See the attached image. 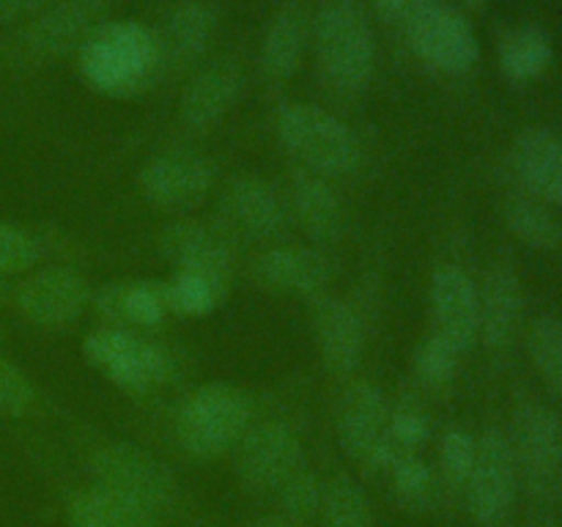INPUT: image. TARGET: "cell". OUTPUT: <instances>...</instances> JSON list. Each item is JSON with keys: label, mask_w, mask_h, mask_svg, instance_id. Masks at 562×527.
Here are the masks:
<instances>
[{"label": "cell", "mask_w": 562, "mask_h": 527, "mask_svg": "<svg viewBox=\"0 0 562 527\" xmlns=\"http://www.w3.org/2000/svg\"><path fill=\"white\" fill-rule=\"evenodd\" d=\"M165 69L162 44L140 22H104L80 47V75L108 97H130Z\"/></svg>", "instance_id": "cell-1"}, {"label": "cell", "mask_w": 562, "mask_h": 527, "mask_svg": "<svg viewBox=\"0 0 562 527\" xmlns=\"http://www.w3.org/2000/svg\"><path fill=\"white\" fill-rule=\"evenodd\" d=\"M322 75L335 91L360 93L376 66V38L357 0H324L313 20Z\"/></svg>", "instance_id": "cell-2"}, {"label": "cell", "mask_w": 562, "mask_h": 527, "mask_svg": "<svg viewBox=\"0 0 562 527\" xmlns=\"http://www.w3.org/2000/svg\"><path fill=\"white\" fill-rule=\"evenodd\" d=\"M252 426V401L245 390L209 382L192 390L176 415V439L192 459H217L236 450Z\"/></svg>", "instance_id": "cell-3"}, {"label": "cell", "mask_w": 562, "mask_h": 527, "mask_svg": "<svg viewBox=\"0 0 562 527\" xmlns=\"http://www.w3.org/2000/svg\"><path fill=\"white\" fill-rule=\"evenodd\" d=\"M278 135L302 168L324 179L351 176L360 168L362 148L351 126L318 104H283L278 113Z\"/></svg>", "instance_id": "cell-4"}, {"label": "cell", "mask_w": 562, "mask_h": 527, "mask_svg": "<svg viewBox=\"0 0 562 527\" xmlns=\"http://www.w3.org/2000/svg\"><path fill=\"white\" fill-rule=\"evenodd\" d=\"M93 483L151 514L162 516L179 505V481L173 470L148 450L130 442H113L91 456Z\"/></svg>", "instance_id": "cell-5"}, {"label": "cell", "mask_w": 562, "mask_h": 527, "mask_svg": "<svg viewBox=\"0 0 562 527\" xmlns=\"http://www.w3.org/2000/svg\"><path fill=\"white\" fill-rule=\"evenodd\" d=\"M335 431L344 453L362 470H390L401 453L390 439V404L382 388L368 379H351L335 406Z\"/></svg>", "instance_id": "cell-6"}, {"label": "cell", "mask_w": 562, "mask_h": 527, "mask_svg": "<svg viewBox=\"0 0 562 527\" xmlns=\"http://www.w3.org/2000/svg\"><path fill=\"white\" fill-rule=\"evenodd\" d=\"M82 351L93 368L132 395L148 393L170 377L168 351L135 329H93L82 344Z\"/></svg>", "instance_id": "cell-7"}, {"label": "cell", "mask_w": 562, "mask_h": 527, "mask_svg": "<svg viewBox=\"0 0 562 527\" xmlns=\"http://www.w3.org/2000/svg\"><path fill=\"white\" fill-rule=\"evenodd\" d=\"M406 36L417 58L442 75H467L481 58L475 27L453 5L417 3L406 16Z\"/></svg>", "instance_id": "cell-8"}, {"label": "cell", "mask_w": 562, "mask_h": 527, "mask_svg": "<svg viewBox=\"0 0 562 527\" xmlns=\"http://www.w3.org/2000/svg\"><path fill=\"white\" fill-rule=\"evenodd\" d=\"M519 483L536 497L558 492L562 467V421L549 406L527 401L514 412L508 434Z\"/></svg>", "instance_id": "cell-9"}, {"label": "cell", "mask_w": 562, "mask_h": 527, "mask_svg": "<svg viewBox=\"0 0 562 527\" xmlns=\"http://www.w3.org/2000/svg\"><path fill=\"white\" fill-rule=\"evenodd\" d=\"M305 450L294 428L285 423L267 421L250 426L236 445V478L241 489L256 497L278 494L302 470Z\"/></svg>", "instance_id": "cell-10"}, {"label": "cell", "mask_w": 562, "mask_h": 527, "mask_svg": "<svg viewBox=\"0 0 562 527\" xmlns=\"http://www.w3.org/2000/svg\"><path fill=\"white\" fill-rule=\"evenodd\" d=\"M516 489H519V472H516L508 434L499 428H486L477 437L475 467L464 489L470 516L481 527L503 525L514 508Z\"/></svg>", "instance_id": "cell-11"}, {"label": "cell", "mask_w": 562, "mask_h": 527, "mask_svg": "<svg viewBox=\"0 0 562 527\" xmlns=\"http://www.w3.org/2000/svg\"><path fill=\"white\" fill-rule=\"evenodd\" d=\"M140 192L154 209L190 212L201 206L214 187V168L209 159L192 152H162L143 165Z\"/></svg>", "instance_id": "cell-12"}, {"label": "cell", "mask_w": 562, "mask_h": 527, "mask_svg": "<svg viewBox=\"0 0 562 527\" xmlns=\"http://www.w3.org/2000/svg\"><path fill=\"white\" fill-rule=\"evenodd\" d=\"M110 0H58L44 5L22 31L20 47L27 58H58L80 49L99 25H104Z\"/></svg>", "instance_id": "cell-13"}, {"label": "cell", "mask_w": 562, "mask_h": 527, "mask_svg": "<svg viewBox=\"0 0 562 527\" xmlns=\"http://www.w3.org/2000/svg\"><path fill=\"white\" fill-rule=\"evenodd\" d=\"M91 296L80 272L71 267H47L16 289V307L36 327H66L82 316Z\"/></svg>", "instance_id": "cell-14"}, {"label": "cell", "mask_w": 562, "mask_h": 527, "mask_svg": "<svg viewBox=\"0 0 562 527\" xmlns=\"http://www.w3.org/2000/svg\"><path fill=\"white\" fill-rule=\"evenodd\" d=\"M220 220L231 239L272 242L285 231V206L269 181L239 176L220 198Z\"/></svg>", "instance_id": "cell-15"}, {"label": "cell", "mask_w": 562, "mask_h": 527, "mask_svg": "<svg viewBox=\"0 0 562 527\" xmlns=\"http://www.w3.org/2000/svg\"><path fill=\"white\" fill-rule=\"evenodd\" d=\"M159 253L176 272H198L228 283L234 269V245L225 231L198 220H176L159 234Z\"/></svg>", "instance_id": "cell-16"}, {"label": "cell", "mask_w": 562, "mask_h": 527, "mask_svg": "<svg viewBox=\"0 0 562 527\" xmlns=\"http://www.w3.org/2000/svg\"><path fill=\"white\" fill-rule=\"evenodd\" d=\"M252 274L269 291L316 300L333 280V264L316 247L274 245L252 261Z\"/></svg>", "instance_id": "cell-17"}, {"label": "cell", "mask_w": 562, "mask_h": 527, "mask_svg": "<svg viewBox=\"0 0 562 527\" xmlns=\"http://www.w3.org/2000/svg\"><path fill=\"white\" fill-rule=\"evenodd\" d=\"M313 335L322 362L338 377H351L366 351V324L360 313L340 296L322 294L313 300Z\"/></svg>", "instance_id": "cell-18"}, {"label": "cell", "mask_w": 562, "mask_h": 527, "mask_svg": "<svg viewBox=\"0 0 562 527\" xmlns=\"http://www.w3.org/2000/svg\"><path fill=\"white\" fill-rule=\"evenodd\" d=\"M434 333L464 355L477 340V285L456 264H445L431 274Z\"/></svg>", "instance_id": "cell-19"}, {"label": "cell", "mask_w": 562, "mask_h": 527, "mask_svg": "<svg viewBox=\"0 0 562 527\" xmlns=\"http://www.w3.org/2000/svg\"><path fill=\"white\" fill-rule=\"evenodd\" d=\"M521 318V283L510 264L497 261L477 285V338L494 351L514 344Z\"/></svg>", "instance_id": "cell-20"}, {"label": "cell", "mask_w": 562, "mask_h": 527, "mask_svg": "<svg viewBox=\"0 0 562 527\" xmlns=\"http://www.w3.org/2000/svg\"><path fill=\"white\" fill-rule=\"evenodd\" d=\"M241 86H245V75H241L236 60H214L212 66L198 71L190 82H187L184 93L179 99V115L184 126L190 130H209V126L220 124L231 104L239 99Z\"/></svg>", "instance_id": "cell-21"}, {"label": "cell", "mask_w": 562, "mask_h": 527, "mask_svg": "<svg viewBox=\"0 0 562 527\" xmlns=\"http://www.w3.org/2000/svg\"><path fill=\"white\" fill-rule=\"evenodd\" d=\"M510 162L532 195L562 206V137L558 132L543 126L519 132L510 148Z\"/></svg>", "instance_id": "cell-22"}, {"label": "cell", "mask_w": 562, "mask_h": 527, "mask_svg": "<svg viewBox=\"0 0 562 527\" xmlns=\"http://www.w3.org/2000/svg\"><path fill=\"white\" fill-rule=\"evenodd\" d=\"M97 311L121 329H151L168 316V294L159 280H115L91 296Z\"/></svg>", "instance_id": "cell-23"}, {"label": "cell", "mask_w": 562, "mask_h": 527, "mask_svg": "<svg viewBox=\"0 0 562 527\" xmlns=\"http://www.w3.org/2000/svg\"><path fill=\"white\" fill-rule=\"evenodd\" d=\"M291 206L300 228L311 236L316 245H335L344 236L346 220L338 192L333 190L329 179L300 168L291 179Z\"/></svg>", "instance_id": "cell-24"}, {"label": "cell", "mask_w": 562, "mask_h": 527, "mask_svg": "<svg viewBox=\"0 0 562 527\" xmlns=\"http://www.w3.org/2000/svg\"><path fill=\"white\" fill-rule=\"evenodd\" d=\"M214 27H217V11L206 0H184L176 5L165 20V33L159 36L165 66L173 64L176 69H184L195 64L209 49Z\"/></svg>", "instance_id": "cell-25"}, {"label": "cell", "mask_w": 562, "mask_h": 527, "mask_svg": "<svg viewBox=\"0 0 562 527\" xmlns=\"http://www.w3.org/2000/svg\"><path fill=\"white\" fill-rule=\"evenodd\" d=\"M307 14L302 5H283L269 22L261 44V71L267 80L285 82L300 69L307 44Z\"/></svg>", "instance_id": "cell-26"}, {"label": "cell", "mask_w": 562, "mask_h": 527, "mask_svg": "<svg viewBox=\"0 0 562 527\" xmlns=\"http://www.w3.org/2000/svg\"><path fill=\"white\" fill-rule=\"evenodd\" d=\"M69 527H159V516L102 486L80 489L66 503Z\"/></svg>", "instance_id": "cell-27"}, {"label": "cell", "mask_w": 562, "mask_h": 527, "mask_svg": "<svg viewBox=\"0 0 562 527\" xmlns=\"http://www.w3.org/2000/svg\"><path fill=\"white\" fill-rule=\"evenodd\" d=\"M499 69L508 80L527 82L541 77L554 58L552 36L541 25H519L499 38Z\"/></svg>", "instance_id": "cell-28"}, {"label": "cell", "mask_w": 562, "mask_h": 527, "mask_svg": "<svg viewBox=\"0 0 562 527\" xmlns=\"http://www.w3.org/2000/svg\"><path fill=\"white\" fill-rule=\"evenodd\" d=\"M505 225L516 239L536 250H558L562 245V223L547 203L536 198H510L505 203Z\"/></svg>", "instance_id": "cell-29"}, {"label": "cell", "mask_w": 562, "mask_h": 527, "mask_svg": "<svg viewBox=\"0 0 562 527\" xmlns=\"http://www.w3.org/2000/svg\"><path fill=\"white\" fill-rule=\"evenodd\" d=\"M225 289H228V283L209 278V274L176 272L173 278L165 280L168 311L176 313V316H209L223 302Z\"/></svg>", "instance_id": "cell-30"}, {"label": "cell", "mask_w": 562, "mask_h": 527, "mask_svg": "<svg viewBox=\"0 0 562 527\" xmlns=\"http://www.w3.org/2000/svg\"><path fill=\"white\" fill-rule=\"evenodd\" d=\"M322 527H376L371 500L362 486L349 475H335L327 481L322 505Z\"/></svg>", "instance_id": "cell-31"}, {"label": "cell", "mask_w": 562, "mask_h": 527, "mask_svg": "<svg viewBox=\"0 0 562 527\" xmlns=\"http://www.w3.org/2000/svg\"><path fill=\"white\" fill-rule=\"evenodd\" d=\"M390 481H393V494L406 511H428L437 500V475L431 467L417 453H398L390 464Z\"/></svg>", "instance_id": "cell-32"}, {"label": "cell", "mask_w": 562, "mask_h": 527, "mask_svg": "<svg viewBox=\"0 0 562 527\" xmlns=\"http://www.w3.org/2000/svg\"><path fill=\"white\" fill-rule=\"evenodd\" d=\"M459 362H461V351L456 349L450 340H445L442 335L431 329V333L417 344L412 366H415L417 382L426 384V388L431 390H442L456 379V373H459Z\"/></svg>", "instance_id": "cell-33"}, {"label": "cell", "mask_w": 562, "mask_h": 527, "mask_svg": "<svg viewBox=\"0 0 562 527\" xmlns=\"http://www.w3.org/2000/svg\"><path fill=\"white\" fill-rule=\"evenodd\" d=\"M530 357L552 393L562 399V322L558 316H538L530 327Z\"/></svg>", "instance_id": "cell-34"}, {"label": "cell", "mask_w": 562, "mask_h": 527, "mask_svg": "<svg viewBox=\"0 0 562 527\" xmlns=\"http://www.w3.org/2000/svg\"><path fill=\"white\" fill-rule=\"evenodd\" d=\"M477 453V437L464 428H450L439 442V472L448 492L464 494Z\"/></svg>", "instance_id": "cell-35"}, {"label": "cell", "mask_w": 562, "mask_h": 527, "mask_svg": "<svg viewBox=\"0 0 562 527\" xmlns=\"http://www.w3.org/2000/svg\"><path fill=\"white\" fill-rule=\"evenodd\" d=\"M324 489H327V483H324L316 472L302 467V470L296 472V475L278 492L280 514L289 516V519L296 522V525L311 522L313 516L322 514Z\"/></svg>", "instance_id": "cell-36"}, {"label": "cell", "mask_w": 562, "mask_h": 527, "mask_svg": "<svg viewBox=\"0 0 562 527\" xmlns=\"http://www.w3.org/2000/svg\"><path fill=\"white\" fill-rule=\"evenodd\" d=\"M36 401V390L27 373L16 362L0 355V415L3 417H22L31 412Z\"/></svg>", "instance_id": "cell-37"}, {"label": "cell", "mask_w": 562, "mask_h": 527, "mask_svg": "<svg viewBox=\"0 0 562 527\" xmlns=\"http://www.w3.org/2000/svg\"><path fill=\"white\" fill-rule=\"evenodd\" d=\"M42 258V247L27 231L0 223V274L27 272Z\"/></svg>", "instance_id": "cell-38"}, {"label": "cell", "mask_w": 562, "mask_h": 527, "mask_svg": "<svg viewBox=\"0 0 562 527\" xmlns=\"http://www.w3.org/2000/svg\"><path fill=\"white\" fill-rule=\"evenodd\" d=\"M431 437V423L417 406H390V439L401 453H415Z\"/></svg>", "instance_id": "cell-39"}, {"label": "cell", "mask_w": 562, "mask_h": 527, "mask_svg": "<svg viewBox=\"0 0 562 527\" xmlns=\"http://www.w3.org/2000/svg\"><path fill=\"white\" fill-rule=\"evenodd\" d=\"M44 5H49V0H0V25L38 14Z\"/></svg>", "instance_id": "cell-40"}, {"label": "cell", "mask_w": 562, "mask_h": 527, "mask_svg": "<svg viewBox=\"0 0 562 527\" xmlns=\"http://www.w3.org/2000/svg\"><path fill=\"white\" fill-rule=\"evenodd\" d=\"M252 527H296V522H291L289 516H283V514H280V511H278V514L261 516V519H258Z\"/></svg>", "instance_id": "cell-41"}, {"label": "cell", "mask_w": 562, "mask_h": 527, "mask_svg": "<svg viewBox=\"0 0 562 527\" xmlns=\"http://www.w3.org/2000/svg\"><path fill=\"white\" fill-rule=\"evenodd\" d=\"M382 3L393 5V9H406V5H412V9H415V5L423 3V0H382Z\"/></svg>", "instance_id": "cell-42"}, {"label": "cell", "mask_w": 562, "mask_h": 527, "mask_svg": "<svg viewBox=\"0 0 562 527\" xmlns=\"http://www.w3.org/2000/svg\"><path fill=\"white\" fill-rule=\"evenodd\" d=\"M461 3L472 5V9H483V5H486V3H488V0H461Z\"/></svg>", "instance_id": "cell-43"}, {"label": "cell", "mask_w": 562, "mask_h": 527, "mask_svg": "<svg viewBox=\"0 0 562 527\" xmlns=\"http://www.w3.org/2000/svg\"><path fill=\"white\" fill-rule=\"evenodd\" d=\"M525 527H558V525H554V522L538 519V522H530V525H525Z\"/></svg>", "instance_id": "cell-44"}, {"label": "cell", "mask_w": 562, "mask_h": 527, "mask_svg": "<svg viewBox=\"0 0 562 527\" xmlns=\"http://www.w3.org/2000/svg\"><path fill=\"white\" fill-rule=\"evenodd\" d=\"M558 492H560V497H562V467H560V475H558Z\"/></svg>", "instance_id": "cell-45"}]
</instances>
